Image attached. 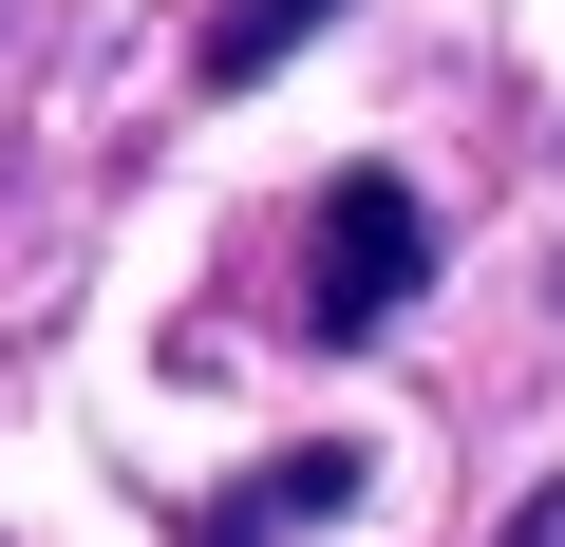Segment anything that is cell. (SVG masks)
<instances>
[{"mask_svg": "<svg viewBox=\"0 0 565 547\" xmlns=\"http://www.w3.org/2000/svg\"><path fill=\"white\" fill-rule=\"evenodd\" d=\"M321 509H359V453H282V472H245L189 547H264V528H321Z\"/></svg>", "mask_w": 565, "mask_h": 547, "instance_id": "obj_2", "label": "cell"}, {"mask_svg": "<svg viewBox=\"0 0 565 547\" xmlns=\"http://www.w3.org/2000/svg\"><path fill=\"white\" fill-rule=\"evenodd\" d=\"M509 547H565V472H546V491H527V509H509Z\"/></svg>", "mask_w": 565, "mask_h": 547, "instance_id": "obj_4", "label": "cell"}, {"mask_svg": "<svg viewBox=\"0 0 565 547\" xmlns=\"http://www.w3.org/2000/svg\"><path fill=\"white\" fill-rule=\"evenodd\" d=\"M321 20H340V0H207V95H264Z\"/></svg>", "mask_w": 565, "mask_h": 547, "instance_id": "obj_3", "label": "cell"}, {"mask_svg": "<svg viewBox=\"0 0 565 547\" xmlns=\"http://www.w3.org/2000/svg\"><path fill=\"white\" fill-rule=\"evenodd\" d=\"M415 284H434L415 170H340V189H321V245H302V322H321V340H396Z\"/></svg>", "mask_w": 565, "mask_h": 547, "instance_id": "obj_1", "label": "cell"}]
</instances>
